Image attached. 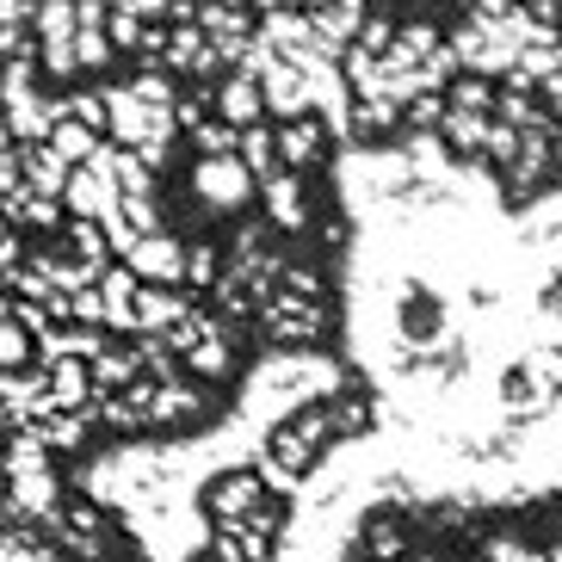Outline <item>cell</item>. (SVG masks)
Wrapping results in <instances>:
<instances>
[{
	"label": "cell",
	"instance_id": "cell-1",
	"mask_svg": "<svg viewBox=\"0 0 562 562\" xmlns=\"http://www.w3.org/2000/svg\"><path fill=\"white\" fill-rule=\"evenodd\" d=\"M451 334V310H446V297L432 291V284H408L396 297V340H408V347H439Z\"/></svg>",
	"mask_w": 562,
	"mask_h": 562
},
{
	"label": "cell",
	"instance_id": "cell-2",
	"mask_svg": "<svg viewBox=\"0 0 562 562\" xmlns=\"http://www.w3.org/2000/svg\"><path fill=\"white\" fill-rule=\"evenodd\" d=\"M272 149H279L284 173H310V167L334 149V136H328L322 117H284V124H272Z\"/></svg>",
	"mask_w": 562,
	"mask_h": 562
},
{
	"label": "cell",
	"instance_id": "cell-3",
	"mask_svg": "<svg viewBox=\"0 0 562 562\" xmlns=\"http://www.w3.org/2000/svg\"><path fill=\"white\" fill-rule=\"evenodd\" d=\"M414 550V526H408V513H396V507H383L371 526H364V538H359V557L364 562H402Z\"/></svg>",
	"mask_w": 562,
	"mask_h": 562
},
{
	"label": "cell",
	"instance_id": "cell-4",
	"mask_svg": "<svg viewBox=\"0 0 562 562\" xmlns=\"http://www.w3.org/2000/svg\"><path fill=\"white\" fill-rule=\"evenodd\" d=\"M538 310H544V315H557V322H562V272L544 284V297H538Z\"/></svg>",
	"mask_w": 562,
	"mask_h": 562
},
{
	"label": "cell",
	"instance_id": "cell-5",
	"mask_svg": "<svg viewBox=\"0 0 562 562\" xmlns=\"http://www.w3.org/2000/svg\"><path fill=\"white\" fill-rule=\"evenodd\" d=\"M544 557H550V562H562V538H557V544H550V550H544Z\"/></svg>",
	"mask_w": 562,
	"mask_h": 562
}]
</instances>
